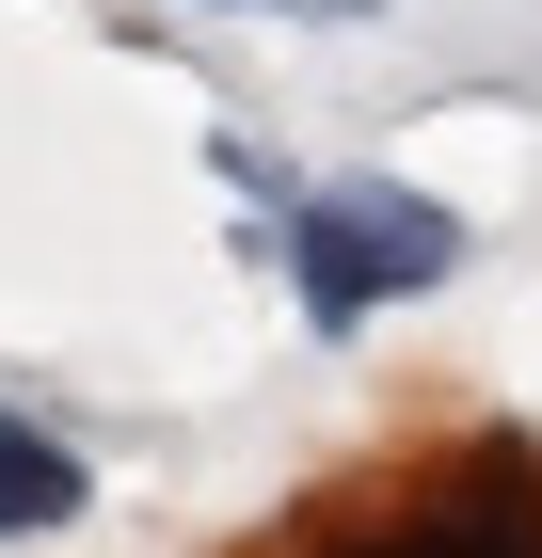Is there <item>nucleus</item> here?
<instances>
[{"mask_svg": "<svg viewBox=\"0 0 542 558\" xmlns=\"http://www.w3.org/2000/svg\"><path fill=\"white\" fill-rule=\"evenodd\" d=\"M288 271H303V319L351 336V319H383V303L447 288V271H462V223L431 208V192L351 175V192H303V208H288Z\"/></svg>", "mask_w": 542, "mask_h": 558, "instance_id": "1", "label": "nucleus"}, {"mask_svg": "<svg viewBox=\"0 0 542 558\" xmlns=\"http://www.w3.org/2000/svg\"><path fill=\"white\" fill-rule=\"evenodd\" d=\"M64 511H81V463H64L33 415H0V543H33V526H64Z\"/></svg>", "mask_w": 542, "mask_h": 558, "instance_id": "3", "label": "nucleus"}, {"mask_svg": "<svg viewBox=\"0 0 542 558\" xmlns=\"http://www.w3.org/2000/svg\"><path fill=\"white\" fill-rule=\"evenodd\" d=\"M368 558H542V495H462V511H415Z\"/></svg>", "mask_w": 542, "mask_h": 558, "instance_id": "2", "label": "nucleus"}]
</instances>
